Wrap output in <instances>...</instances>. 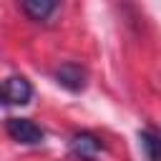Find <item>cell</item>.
<instances>
[{
  "label": "cell",
  "instance_id": "6da1fadb",
  "mask_svg": "<svg viewBox=\"0 0 161 161\" xmlns=\"http://www.w3.org/2000/svg\"><path fill=\"white\" fill-rule=\"evenodd\" d=\"M5 131H8V136H10L13 141L25 143V146H35V143H40V141L45 138L43 128H40L35 121H30V118H8Z\"/></svg>",
  "mask_w": 161,
  "mask_h": 161
},
{
  "label": "cell",
  "instance_id": "7a4b0ae2",
  "mask_svg": "<svg viewBox=\"0 0 161 161\" xmlns=\"http://www.w3.org/2000/svg\"><path fill=\"white\" fill-rule=\"evenodd\" d=\"M33 98V86L23 75H10L0 86V101L8 106H25Z\"/></svg>",
  "mask_w": 161,
  "mask_h": 161
},
{
  "label": "cell",
  "instance_id": "3957f363",
  "mask_svg": "<svg viewBox=\"0 0 161 161\" xmlns=\"http://www.w3.org/2000/svg\"><path fill=\"white\" fill-rule=\"evenodd\" d=\"M101 151H103V141L96 133H91V131L73 133V138H70V153L75 158H80V161H96Z\"/></svg>",
  "mask_w": 161,
  "mask_h": 161
},
{
  "label": "cell",
  "instance_id": "277c9868",
  "mask_svg": "<svg viewBox=\"0 0 161 161\" xmlns=\"http://www.w3.org/2000/svg\"><path fill=\"white\" fill-rule=\"evenodd\" d=\"M55 80H58L63 88H68L70 93H78V91L86 88L88 75H86V68H83L80 63H63V65L55 70Z\"/></svg>",
  "mask_w": 161,
  "mask_h": 161
},
{
  "label": "cell",
  "instance_id": "5b68a950",
  "mask_svg": "<svg viewBox=\"0 0 161 161\" xmlns=\"http://www.w3.org/2000/svg\"><path fill=\"white\" fill-rule=\"evenodd\" d=\"M20 8L30 20L43 23L58 10V3H53V0H25V3H20Z\"/></svg>",
  "mask_w": 161,
  "mask_h": 161
},
{
  "label": "cell",
  "instance_id": "8992f818",
  "mask_svg": "<svg viewBox=\"0 0 161 161\" xmlns=\"http://www.w3.org/2000/svg\"><path fill=\"white\" fill-rule=\"evenodd\" d=\"M138 138H141V146H143L146 158L148 161H161V133L146 128V131L138 133Z\"/></svg>",
  "mask_w": 161,
  "mask_h": 161
}]
</instances>
